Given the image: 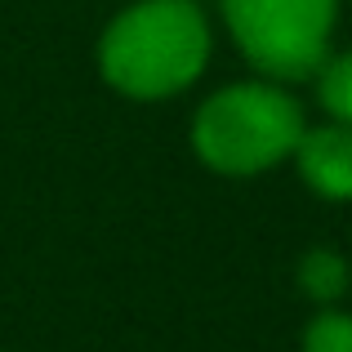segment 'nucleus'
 Listing matches in <instances>:
<instances>
[{
    "mask_svg": "<svg viewBox=\"0 0 352 352\" xmlns=\"http://www.w3.org/2000/svg\"><path fill=\"white\" fill-rule=\"evenodd\" d=\"M294 161L308 188H317L330 201L352 197V125H321L303 129L294 143Z\"/></svg>",
    "mask_w": 352,
    "mask_h": 352,
    "instance_id": "4",
    "label": "nucleus"
},
{
    "mask_svg": "<svg viewBox=\"0 0 352 352\" xmlns=\"http://www.w3.org/2000/svg\"><path fill=\"white\" fill-rule=\"evenodd\" d=\"M303 112L276 85H228L197 112L192 143L219 174H258L281 156H294L303 138Z\"/></svg>",
    "mask_w": 352,
    "mask_h": 352,
    "instance_id": "2",
    "label": "nucleus"
},
{
    "mask_svg": "<svg viewBox=\"0 0 352 352\" xmlns=\"http://www.w3.org/2000/svg\"><path fill=\"white\" fill-rule=\"evenodd\" d=\"M210 58V27L192 0H143L103 36V76L129 98H165L188 89Z\"/></svg>",
    "mask_w": 352,
    "mask_h": 352,
    "instance_id": "1",
    "label": "nucleus"
},
{
    "mask_svg": "<svg viewBox=\"0 0 352 352\" xmlns=\"http://www.w3.org/2000/svg\"><path fill=\"white\" fill-rule=\"evenodd\" d=\"M299 281L303 290L312 294V299H339V294L348 290V263L339 254H330V250H312L308 258H303L299 267Z\"/></svg>",
    "mask_w": 352,
    "mask_h": 352,
    "instance_id": "5",
    "label": "nucleus"
},
{
    "mask_svg": "<svg viewBox=\"0 0 352 352\" xmlns=\"http://www.w3.org/2000/svg\"><path fill=\"white\" fill-rule=\"evenodd\" d=\"M321 107L339 125H352V54L321 63Z\"/></svg>",
    "mask_w": 352,
    "mask_h": 352,
    "instance_id": "6",
    "label": "nucleus"
},
{
    "mask_svg": "<svg viewBox=\"0 0 352 352\" xmlns=\"http://www.w3.org/2000/svg\"><path fill=\"white\" fill-rule=\"evenodd\" d=\"M335 14L339 0H223V18L241 54L276 80L317 76Z\"/></svg>",
    "mask_w": 352,
    "mask_h": 352,
    "instance_id": "3",
    "label": "nucleus"
},
{
    "mask_svg": "<svg viewBox=\"0 0 352 352\" xmlns=\"http://www.w3.org/2000/svg\"><path fill=\"white\" fill-rule=\"evenodd\" d=\"M303 352H352V317L321 312L303 335Z\"/></svg>",
    "mask_w": 352,
    "mask_h": 352,
    "instance_id": "7",
    "label": "nucleus"
}]
</instances>
